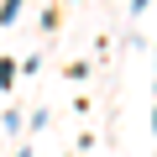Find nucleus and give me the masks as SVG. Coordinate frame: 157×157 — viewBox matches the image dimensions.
Listing matches in <instances>:
<instances>
[{
    "instance_id": "nucleus-1",
    "label": "nucleus",
    "mask_w": 157,
    "mask_h": 157,
    "mask_svg": "<svg viewBox=\"0 0 157 157\" xmlns=\"http://www.w3.org/2000/svg\"><path fill=\"white\" fill-rule=\"evenodd\" d=\"M11 78H16V63H11V58H0V89H11Z\"/></svg>"
},
{
    "instance_id": "nucleus-2",
    "label": "nucleus",
    "mask_w": 157,
    "mask_h": 157,
    "mask_svg": "<svg viewBox=\"0 0 157 157\" xmlns=\"http://www.w3.org/2000/svg\"><path fill=\"white\" fill-rule=\"evenodd\" d=\"M16 11H21V0H6V6H0V26H6V21H16Z\"/></svg>"
},
{
    "instance_id": "nucleus-3",
    "label": "nucleus",
    "mask_w": 157,
    "mask_h": 157,
    "mask_svg": "<svg viewBox=\"0 0 157 157\" xmlns=\"http://www.w3.org/2000/svg\"><path fill=\"white\" fill-rule=\"evenodd\" d=\"M141 6H147V0H136V6H131V11H141Z\"/></svg>"
},
{
    "instance_id": "nucleus-4",
    "label": "nucleus",
    "mask_w": 157,
    "mask_h": 157,
    "mask_svg": "<svg viewBox=\"0 0 157 157\" xmlns=\"http://www.w3.org/2000/svg\"><path fill=\"white\" fill-rule=\"evenodd\" d=\"M152 131H157V110H152Z\"/></svg>"
}]
</instances>
